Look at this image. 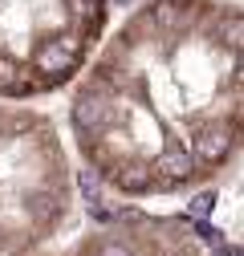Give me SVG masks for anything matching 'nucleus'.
I'll return each instance as SVG.
<instances>
[{"label":"nucleus","mask_w":244,"mask_h":256,"mask_svg":"<svg viewBox=\"0 0 244 256\" xmlns=\"http://www.w3.org/2000/svg\"><path fill=\"white\" fill-rule=\"evenodd\" d=\"M74 57H78V45L70 41H45L41 49H37V57H33V66L41 70V74H66L70 66H74Z\"/></svg>","instance_id":"obj_1"},{"label":"nucleus","mask_w":244,"mask_h":256,"mask_svg":"<svg viewBox=\"0 0 244 256\" xmlns=\"http://www.w3.org/2000/svg\"><path fill=\"white\" fill-rule=\"evenodd\" d=\"M228 146H232L228 126H204L196 134V158H204V163H220L228 154Z\"/></svg>","instance_id":"obj_2"},{"label":"nucleus","mask_w":244,"mask_h":256,"mask_svg":"<svg viewBox=\"0 0 244 256\" xmlns=\"http://www.w3.org/2000/svg\"><path fill=\"white\" fill-rule=\"evenodd\" d=\"M155 171L167 179V183H183L192 171H196V158L188 154V150H179V146H171V150H163L159 158H155Z\"/></svg>","instance_id":"obj_3"},{"label":"nucleus","mask_w":244,"mask_h":256,"mask_svg":"<svg viewBox=\"0 0 244 256\" xmlns=\"http://www.w3.org/2000/svg\"><path fill=\"white\" fill-rule=\"evenodd\" d=\"M74 122L82 126V130H98V126L110 122V106H102V102H94V98H78V106H74Z\"/></svg>","instance_id":"obj_4"},{"label":"nucleus","mask_w":244,"mask_h":256,"mask_svg":"<svg viewBox=\"0 0 244 256\" xmlns=\"http://www.w3.org/2000/svg\"><path fill=\"white\" fill-rule=\"evenodd\" d=\"M28 212H33L37 224H53V220L61 216V200L53 196V191H37V196L28 200Z\"/></svg>","instance_id":"obj_5"},{"label":"nucleus","mask_w":244,"mask_h":256,"mask_svg":"<svg viewBox=\"0 0 244 256\" xmlns=\"http://www.w3.org/2000/svg\"><path fill=\"white\" fill-rule=\"evenodd\" d=\"M78 187H82V200L90 208L102 204V179H98V171H78Z\"/></svg>","instance_id":"obj_6"},{"label":"nucleus","mask_w":244,"mask_h":256,"mask_svg":"<svg viewBox=\"0 0 244 256\" xmlns=\"http://www.w3.org/2000/svg\"><path fill=\"white\" fill-rule=\"evenodd\" d=\"M118 187H122V191H134V196H138V191L150 187V175H146V171H122V175H118Z\"/></svg>","instance_id":"obj_7"},{"label":"nucleus","mask_w":244,"mask_h":256,"mask_svg":"<svg viewBox=\"0 0 244 256\" xmlns=\"http://www.w3.org/2000/svg\"><path fill=\"white\" fill-rule=\"evenodd\" d=\"M224 41L232 49H244V16H228L224 20Z\"/></svg>","instance_id":"obj_8"},{"label":"nucleus","mask_w":244,"mask_h":256,"mask_svg":"<svg viewBox=\"0 0 244 256\" xmlns=\"http://www.w3.org/2000/svg\"><path fill=\"white\" fill-rule=\"evenodd\" d=\"M212 208H216V191H200V196L192 200V216H196V220H208Z\"/></svg>","instance_id":"obj_9"},{"label":"nucleus","mask_w":244,"mask_h":256,"mask_svg":"<svg viewBox=\"0 0 244 256\" xmlns=\"http://www.w3.org/2000/svg\"><path fill=\"white\" fill-rule=\"evenodd\" d=\"M70 8L82 20H94V16H102V0H70Z\"/></svg>","instance_id":"obj_10"},{"label":"nucleus","mask_w":244,"mask_h":256,"mask_svg":"<svg viewBox=\"0 0 244 256\" xmlns=\"http://www.w3.org/2000/svg\"><path fill=\"white\" fill-rule=\"evenodd\" d=\"M196 236H200L204 244H212V248H224V244H220V232L212 228V224H204V220H196Z\"/></svg>","instance_id":"obj_11"},{"label":"nucleus","mask_w":244,"mask_h":256,"mask_svg":"<svg viewBox=\"0 0 244 256\" xmlns=\"http://www.w3.org/2000/svg\"><path fill=\"white\" fill-rule=\"evenodd\" d=\"M98 256H134V252H130V244H122V240H106L98 248Z\"/></svg>","instance_id":"obj_12"},{"label":"nucleus","mask_w":244,"mask_h":256,"mask_svg":"<svg viewBox=\"0 0 244 256\" xmlns=\"http://www.w3.org/2000/svg\"><path fill=\"white\" fill-rule=\"evenodd\" d=\"M16 74H20V70L12 66V61H0V86H4V90H16V86H12Z\"/></svg>","instance_id":"obj_13"},{"label":"nucleus","mask_w":244,"mask_h":256,"mask_svg":"<svg viewBox=\"0 0 244 256\" xmlns=\"http://www.w3.org/2000/svg\"><path fill=\"white\" fill-rule=\"evenodd\" d=\"M155 20H159V24H175V20H179L175 4H159V8H155Z\"/></svg>","instance_id":"obj_14"},{"label":"nucleus","mask_w":244,"mask_h":256,"mask_svg":"<svg viewBox=\"0 0 244 256\" xmlns=\"http://www.w3.org/2000/svg\"><path fill=\"white\" fill-rule=\"evenodd\" d=\"M240 74H244V57H240Z\"/></svg>","instance_id":"obj_15"}]
</instances>
